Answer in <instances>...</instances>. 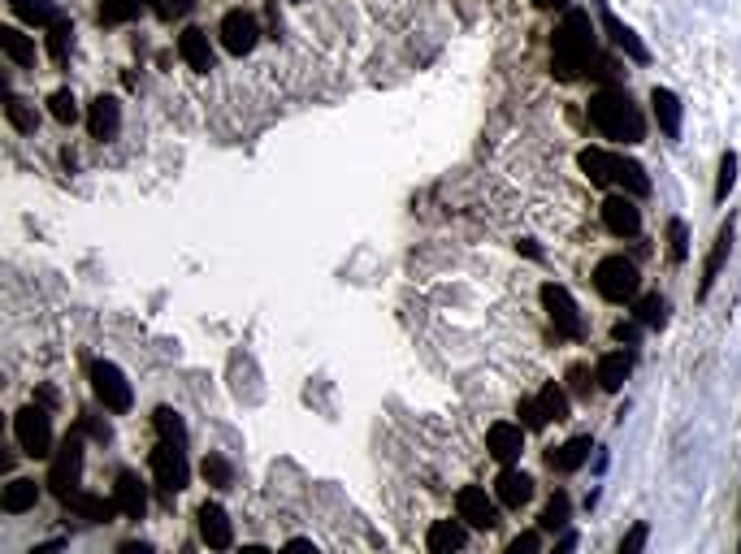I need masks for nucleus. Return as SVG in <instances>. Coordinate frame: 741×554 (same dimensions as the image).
I'll return each instance as SVG.
<instances>
[{"label": "nucleus", "mask_w": 741, "mask_h": 554, "mask_svg": "<svg viewBox=\"0 0 741 554\" xmlns=\"http://www.w3.org/2000/svg\"><path fill=\"white\" fill-rule=\"evenodd\" d=\"M425 546L434 554H451V550H464L468 546V524L455 516V520H434L425 533Z\"/></svg>", "instance_id": "412c9836"}, {"label": "nucleus", "mask_w": 741, "mask_h": 554, "mask_svg": "<svg viewBox=\"0 0 741 554\" xmlns=\"http://www.w3.org/2000/svg\"><path fill=\"white\" fill-rule=\"evenodd\" d=\"M733 187H737V152H724L720 156V178H715V204H724Z\"/></svg>", "instance_id": "58836bf2"}, {"label": "nucleus", "mask_w": 741, "mask_h": 554, "mask_svg": "<svg viewBox=\"0 0 741 554\" xmlns=\"http://www.w3.org/2000/svg\"><path fill=\"white\" fill-rule=\"evenodd\" d=\"M113 503L126 520H143V511H148V485H143L130 468H122L117 481H113Z\"/></svg>", "instance_id": "dca6fc26"}, {"label": "nucleus", "mask_w": 741, "mask_h": 554, "mask_svg": "<svg viewBox=\"0 0 741 554\" xmlns=\"http://www.w3.org/2000/svg\"><path fill=\"white\" fill-rule=\"evenodd\" d=\"M581 174L594 182V187H611V152L607 148H581L577 152Z\"/></svg>", "instance_id": "c756f323"}, {"label": "nucleus", "mask_w": 741, "mask_h": 554, "mask_svg": "<svg viewBox=\"0 0 741 554\" xmlns=\"http://www.w3.org/2000/svg\"><path fill=\"white\" fill-rule=\"evenodd\" d=\"M87 377H91V394H96V403L109 416H126L130 407H135V390H130L126 373L113 360H96L87 368Z\"/></svg>", "instance_id": "20e7f679"}, {"label": "nucleus", "mask_w": 741, "mask_h": 554, "mask_svg": "<svg viewBox=\"0 0 741 554\" xmlns=\"http://www.w3.org/2000/svg\"><path fill=\"white\" fill-rule=\"evenodd\" d=\"M603 226L616 234V239H637V234H642V208H637V195L611 191L603 200Z\"/></svg>", "instance_id": "9b49d317"}, {"label": "nucleus", "mask_w": 741, "mask_h": 554, "mask_svg": "<svg viewBox=\"0 0 741 554\" xmlns=\"http://www.w3.org/2000/svg\"><path fill=\"white\" fill-rule=\"evenodd\" d=\"M594 61V26L585 9H568L564 22L555 26L551 35V74L559 83H572V78L585 74V65Z\"/></svg>", "instance_id": "f257e3e1"}, {"label": "nucleus", "mask_w": 741, "mask_h": 554, "mask_svg": "<svg viewBox=\"0 0 741 554\" xmlns=\"http://www.w3.org/2000/svg\"><path fill=\"white\" fill-rule=\"evenodd\" d=\"M9 9H13V18L26 22V26H48L61 18V9L52 5V0H9Z\"/></svg>", "instance_id": "bb28decb"}, {"label": "nucleus", "mask_w": 741, "mask_h": 554, "mask_svg": "<svg viewBox=\"0 0 741 554\" xmlns=\"http://www.w3.org/2000/svg\"><path fill=\"white\" fill-rule=\"evenodd\" d=\"M83 429L91 433V438H100V442H109V425H104V420H96V416H83Z\"/></svg>", "instance_id": "a18cd8bd"}, {"label": "nucleus", "mask_w": 741, "mask_h": 554, "mask_svg": "<svg viewBox=\"0 0 741 554\" xmlns=\"http://www.w3.org/2000/svg\"><path fill=\"white\" fill-rule=\"evenodd\" d=\"M594 290L607 303H633L637 290H642V273H637V265L629 256L611 252V256H603L594 265Z\"/></svg>", "instance_id": "7ed1b4c3"}, {"label": "nucleus", "mask_w": 741, "mask_h": 554, "mask_svg": "<svg viewBox=\"0 0 741 554\" xmlns=\"http://www.w3.org/2000/svg\"><path fill=\"white\" fill-rule=\"evenodd\" d=\"M217 35H221V48H226L230 57H247V52L260 44V22H256V13H247V9H230L226 18H221Z\"/></svg>", "instance_id": "1a4fd4ad"}, {"label": "nucleus", "mask_w": 741, "mask_h": 554, "mask_svg": "<svg viewBox=\"0 0 741 554\" xmlns=\"http://www.w3.org/2000/svg\"><path fill=\"white\" fill-rule=\"evenodd\" d=\"M5 117H9V126H13V130H22V135H35V126H39V117H35L31 109H26V100H22V96H13V91L5 96Z\"/></svg>", "instance_id": "c9c22d12"}, {"label": "nucleus", "mask_w": 741, "mask_h": 554, "mask_svg": "<svg viewBox=\"0 0 741 554\" xmlns=\"http://www.w3.org/2000/svg\"><path fill=\"white\" fill-rule=\"evenodd\" d=\"M590 451H594V438L590 433H581V438H568L559 451H551L546 455V468L551 472H577L585 459H590Z\"/></svg>", "instance_id": "b1692460"}, {"label": "nucleus", "mask_w": 741, "mask_h": 554, "mask_svg": "<svg viewBox=\"0 0 741 554\" xmlns=\"http://www.w3.org/2000/svg\"><path fill=\"white\" fill-rule=\"evenodd\" d=\"M35 503H39V481L35 477H13L5 490H0V511H9V516L35 511Z\"/></svg>", "instance_id": "5701e85b"}, {"label": "nucleus", "mask_w": 741, "mask_h": 554, "mask_svg": "<svg viewBox=\"0 0 741 554\" xmlns=\"http://www.w3.org/2000/svg\"><path fill=\"white\" fill-rule=\"evenodd\" d=\"M65 507H70L78 520H87V524H109V520H113V511H117V503H113V498L83 494V490H78V494H74Z\"/></svg>", "instance_id": "a878e982"}, {"label": "nucleus", "mask_w": 741, "mask_h": 554, "mask_svg": "<svg viewBox=\"0 0 741 554\" xmlns=\"http://www.w3.org/2000/svg\"><path fill=\"white\" fill-rule=\"evenodd\" d=\"M650 109H655V122L668 139H681V100L672 96L668 87H655L650 91Z\"/></svg>", "instance_id": "393cba45"}, {"label": "nucleus", "mask_w": 741, "mask_h": 554, "mask_svg": "<svg viewBox=\"0 0 741 554\" xmlns=\"http://www.w3.org/2000/svg\"><path fill=\"white\" fill-rule=\"evenodd\" d=\"M516 416H520V425H525L529 433H538V429H546L551 420L542 416V407H538V399H520V407H516Z\"/></svg>", "instance_id": "ea45409f"}, {"label": "nucleus", "mask_w": 741, "mask_h": 554, "mask_svg": "<svg viewBox=\"0 0 741 554\" xmlns=\"http://www.w3.org/2000/svg\"><path fill=\"white\" fill-rule=\"evenodd\" d=\"M568 511H572L568 494H564V490H555V494H551V503L542 507V520H538V524H542L546 533H555V529H564V524H568Z\"/></svg>", "instance_id": "e433bc0d"}, {"label": "nucleus", "mask_w": 741, "mask_h": 554, "mask_svg": "<svg viewBox=\"0 0 741 554\" xmlns=\"http://www.w3.org/2000/svg\"><path fill=\"white\" fill-rule=\"evenodd\" d=\"M728 247H733V221H724L720 234H715V243H711V252H707V265H702V286H698L702 299H707L711 286L720 282V269H724V260H728Z\"/></svg>", "instance_id": "4be33fe9"}, {"label": "nucleus", "mask_w": 741, "mask_h": 554, "mask_svg": "<svg viewBox=\"0 0 741 554\" xmlns=\"http://www.w3.org/2000/svg\"><path fill=\"white\" fill-rule=\"evenodd\" d=\"M633 316H637V325L659 329L663 316H668V303H663V295H642V299H633Z\"/></svg>", "instance_id": "f704fd0d"}, {"label": "nucleus", "mask_w": 741, "mask_h": 554, "mask_svg": "<svg viewBox=\"0 0 741 554\" xmlns=\"http://www.w3.org/2000/svg\"><path fill=\"white\" fill-rule=\"evenodd\" d=\"M525 425L520 420H494L486 429V451L499 459V464H520V455H525Z\"/></svg>", "instance_id": "f8f14e48"}, {"label": "nucleus", "mask_w": 741, "mask_h": 554, "mask_svg": "<svg viewBox=\"0 0 741 554\" xmlns=\"http://www.w3.org/2000/svg\"><path fill=\"white\" fill-rule=\"evenodd\" d=\"M590 126L603 139L624 143V148H629V143H642V135H646V117L629 100V91H624V87L594 91V96H590Z\"/></svg>", "instance_id": "f03ea898"}, {"label": "nucleus", "mask_w": 741, "mask_h": 554, "mask_svg": "<svg viewBox=\"0 0 741 554\" xmlns=\"http://www.w3.org/2000/svg\"><path fill=\"white\" fill-rule=\"evenodd\" d=\"M542 546V537L538 533H520L516 537V542L512 546H507V554H533V550H538Z\"/></svg>", "instance_id": "c03bdc74"}, {"label": "nucleus", "mask_w": 741, "mask_h": 554, "mask_svg": "<svg viewBox=\"0 0 741 554\" xmlns=\"http://www.w3.org/2000/svg\"><path fill=\"white\" fill-rule=\"evenodd\" d=\"M70 48H74V22L70 18H57V22L48 26V57L61 65L65 57H70Z\"/></svg>", "instance_id": "2f4dec72"}, {"label": "nucleus", "mask_w": 741, "mask_h": 554, "mask_svg": "<svg viewBox=\"0 0 741 554\" xmlns=\"http://www.w3.org/2000/svg\"><path fill=\"white\" fill-rule=\"evenodd\" d=\"M668 252H672V260H685L689 256V234H685V221L681 217L668 221Z\"/></svg>", "instance_id": "a19ab883"}, {"label": "nucleus", "mask_w": 741, "mask_h": 554, "mask_svg": "<svg viewBox=\"0 0 741 554\" xmlns=\"http://www.w3.org/2000/svg\"><path fill=\"white\" fill-rule=\"evenodd\" d=\"M568 381H572V394H590V368H585V364H572L568 368ZM594 386H598V381H594Z\"/></svg>", "instance_id": "37998d69"}, {"label": "nucleus", "mask_w": 741, "mask_h": 554, "mask_svg": "<svg viewBox=\"0 0 741 554\" xmlns=\"http://www.w3.org/2000/svg\"><path fill=\"white\" fill-rule=\"evenodd\" d=\"M286 546H291V550H317V546L308 542V537H291V542H286Z\"/></svg>", "instance_id": "09e8293b"}, {"label": "nucleus", "mask_w": 741, "mask_h": 554, "mask_svg": "<svg viewBox=\"0 0 741 554\" xmlns=\"http://www.w3.org/2000/svg\"><path fill=\"white\" fill-rule=\"evenodd\" d=\"M538 5H542V9H568L572 0H538Z\"/></svg>", "instance_id": "8fccbe9b"}, {"label": "nucleus", "mask_w": 741, "mask_h": 554, "mask_svg": "<svg viewBox=\"0 0 741 554\" xmlns=\"http://www.w3.org/2000/svg\"><path fill=\"white\" fill-rule=\"evenodd\" d=\"M455 516H460L468 529H494L499 524V498H490L481 485H464L460 494H455Z\"/></svg>", "instance_id": "9d476101"}, {"label": "nucleus", "mask_w": 741, "mask_h": 554, "mask_svg": "<svg viewBox=\"0 0 741 554\" xmlns=\"http://www.w3.org/2000/svg\"><path fill=\"white\" fill-rule=\"evenodd\" d=\"M516 247H520V252H525V256H533V260H538V256H542V252H538V243H533V239H520Z\"/></svg>", "instance_id": "de8ad7c7"}, {"label": "nucleus", "mask_w": 741, "mask_h": 554, "mask_svg": "<svg viewBox=\"0 0 741 554\" xmlns=\"http://www.w3.org/2000/svg\"><path fill=\"white\" fill-rule=\"evenodd\" d=\"M187 446H178V442H156V451H152V481H156V490H161L165 498H174L182 494L191 485V468H187Z\"/></svg>", "instance_id": "0eeeda50"}, {"label": "nucleus", "mask_w": 741, "mask_h": 554, "mask_svg": "<svg viewBox=\"0 0 741 554\" xmlns=\"http://www.w3.org/2000/svg\"><path fill=\"white\" fill-rule=\"evenodd\" d=\"M633 373V355L629 351H607L603 360L594 364V381H598V390H607V394H616L624 381H629Z\"/></svg>", "instance_id": "aec40b11"}, {"label": "nucleus", "mask_w": 741, "mask_h": 554, "mask_svg": "<svg viewBox=\"0 0 741 554\" xmlns=\"http://www.w3.org/2000/svg\"><path fill=\"white\" fill-rule=\"evenodd\" d=\"M538 299H542V312H546V321L555 325V334H564V338H572V342H577V338L585 334L581 308H577V299L568 295V286H559V282H542Z\"/></svg>", "instance_id": "6e6552de"}, {"label": "nucleus", "mask_w": 741, "mask_h": 554, "mask_svg": "<svg viewBox=\"0 0 741 554\" xmlns=\"http://www.w3.org/2000/svg\"><path fill=\"white\" fill-rule=\"evenodd\" d=\"M200 477H204L208 485H213V490H230V485H234V468H230V459H226V455H204Z\"/></svg>", "instance_id": "72a5a7b5"}, {"label": "nucleus", "mask_w": 741, "mask_h": 554, "mask_svg": "<svg viewBox=\"0 0 741 554\" xmlns=\"http://www.w3.org/2000/svg\"><path fill=\"white\" fill-rule=\"evenodd\" d=\"M611 338H616V342H633V338H637V325H633V321H616Z\"/></svg>", "instance_id": "49530a36"}, {"label": "nucleus", "mask_w": 741, "mask_h": 554, "mask_svg": "<svg viewBox=\"0 0 741 554\" xmlns=\"http://www.w3.org/2000/svg\"><path fill=\"white\" fill-rule=\"evenodd\" d=\"M87 130H91V139L113 143L117 135H122V104H117L113 96H96L87 104Z\"/></svg>", "instance_id": "2eb2a0df"}, {"label": "nucleus", "mask_w": 741, "mask_h": 554, "mask_svg": "<svg viewBox=\"0 0 741 554\" xmlns=\"http://www.w3.org/2000/svg\"><path fill=\"white\" fill-rule=\"evenodd\" d=\"M646 537H650V529H646V524H633V529L620 537V554H637V550L646 546Z\"/></svg>", "instance_id": "79ce46f5"}, {"label": "nucleus", "mask_w": 741, "mask_h": 554, "mask_svg": "<svg viewBox=\"0 0 741 554\" xmlns=\"http://www.w3.org/2000/svg\"><path fill=\"white\" fill-rule=\"evenodd\" d=\"M48 113L57 117L61 126H70V122H78V100H74V91L70 87H57L48 96Z\"/></svg>", "instance_id": "4c0bfd02"}, {"label": "nucleus", "mask_w": 741, "mask_h": 554, "mask_svg": "<svg viewBox=\"0 0 741 554\" xmlns=\"http://www.w3.org/2000/svg\"><path fill=\"white\" fill-rule=\"evenodd\" d=\"M533 399H538L546 420H555V425H559V420H568V390L559 386V381H546V386L533 394Z\"/></svg>", "instance_id": "7c9ffc66"}, {"label": "nucleus", "mask_w": 741, "mask_h": 554, "mask_svg": "<svg viewBox=\"0 0 741 554\" xmlns=\"http://www.w3.org/2000/svg\"><path fill=\"white\" fill-rule=\"evenodd\" d=\"M0 48L13 65H35V39L22 26H0Z\"/></svg>", "instance_id": "cd10ccee"}, {"label": "nucleus", "mask_w": 741, "mask_h": 554, "mask_svg": "<svg viewBox=\"0 0 741 554\" xmlns=\"http://www.w3.org/2000/svg\"><path fill=\"white\" fill-rule=\"evenodd\" d=\"M13 442L31 459H52V416L44 403H26L22 412L13 416Z\"/></svg>", "instance_id": "423d86ee"}, {"label": "nucleus", "mask_w": 741, "mask_h": 554, "mask_svg": "<svg viewBox=\"0 0 741 554\" xmlns=\"http://www.w3.org/2000/svg\"><path fill=\"white\" fill-rule=\"evenodd\" d=\"M494 498H499V507L520 511L533 498V477H529V472H520L516 464H503V472L494 477Z\"/></svg>", "instance_id": "4468645a"}, {"label": "nucleus", "mask_w": 741, "mask_h": 554, "mask_svg": "<svg viewBox=\"0 0 741 554\" xmlns=\"http://www.w3.org/2000/svg\"><path fill=\"white\" fill-rule=\"evenodd\" d=\"M178 57L187 61L195 74H208L217 65V52H213V44H208V35L200 31V26H187V31L178 35Z\"/></svg>", "instance_id": "a211bd4d"}, {"label": "nucleus", "mask_w": 741, "mask_h": 554, "mask_svg": "<svg viewBox=\"0 0 741 554\" xmlns=\"http://www.w3.org/2000/svg\"><path fill=\"white\" fill-rule=\"evenodd\" d=\"M152 425H156V433H161L165 442L187 446V425H182V416L174 412V407H156V412H152Z\"/></svg>", "instance_id": "473e14b6"}, {"label": "nucleus", "mask_w": 741, "mask_h": 554, "mask_svg": "<svg viewBox=\"0 0 741 554\" xmlns=\"http://www.w3.org/2000/svg\"><path fill=\"white\" fill-rule=\"evenodd\" d=\"M143 9H148V0H100L96 22L100 26H126V22H135Z\"/></svg>", "instance_id": "c85d7f7f"}, {"label": "nucleus", "mask_w": 741, "mask_h": 554, "mask_svg": "<svg viewBox=\"0 0 741 554\" xmlns=\"http://www.w3.org/2000/svg\"><path fill=\"white\" fill-rule=\"evenodd\" d=\"M611 187H620V191H629V195L642 200V195H650V174L633 161V156L611 152Z\"/></svg>", "instance_id": "6ab92c4d"}, {"label": "nucleus", "mask_w": 741, "mask_h": 554, "mask_svg": "<svg viewBox=\"0 0 741 554\" xmlns=\"http://www.w3.org/2000/svg\"><path fill=\"white\" fill-rule=\"evenodd\" d=\"M195 520H200V542L208 550H230L234 546V524H230L221 503H204L200 511H195Z\"/></svg>", "instance_id": "ddd939ff"}, {"label": "nucleus", "mask_w": 741, "mask_h": 554, "mask_svg": "<svg viewBox=\"0 0 741 554\" xmlns=\"http://www.w3.org/2000/svg\"><path fill=\"white\" fill-rule=\"evenodd\" d=\"M598 22H603L607 39H611V44H616V48H620L629 61H637V65H646V61H650V52H646V44H642V39H637V31H633V26H624V22L616 18V13H611V9H598Z\"/></svg>", "instance_id": "f3484780"}, {"label": "nucleus", "mask_w": 741, "mask_h": 554, "mask_svg": "<svg viewBox=\"0 0 741 554\" xmlns=\"http://www.w3.org/2000/svg\"><path fill=\"white\" fill-rule=\"evenodd\" d=\"M78 472H83V433H70L57 451L48 459V490L61 498V503H70L78 494Z\"/></svg>", "instance_id": "39448f33"}]
</instances>
